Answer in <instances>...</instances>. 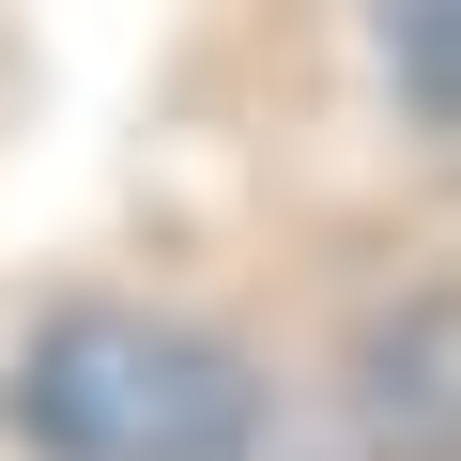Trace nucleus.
Listing matches in <instances>:
<instances>
[{
  "instance_id": "nucleus-1",
  "label": "nucleus",
  "mask_w": 461,
  "mask_h": 461,
  "mask_svg": "<svg viewBox=\"0 0 461 461\" xmlns=\"http://www.w3.org/2000/svg\"><path fill=\"white\" fill-rule=\"evenodd\" d=\"M16 430L47 461H247L262 384L230 339L154 323V308H62L16 354Z\"/></svg>"
},
{
  "instance_id": "nucleus-2",
  "label": "nucleus",
  "mask_w": 461,
  "mask_h": 461,
  "mask_svg": "<svg viewBox=\"0 0 461 461\" xmlns=\"http://www.w3.org/2000/svg\"><path fill=\"white\" fill-rule=\"evenodd\" d=\"M369 384V430L400 446V461H461V293H415L400 323H369V354H354Z\"/></svg>"
},
{
  "instance_id": "nucleus-3",
  "label": "nucleus",
  "mask_w": 461,
  "mask_h": 461,
  "mask_svg": "<svg viewBox=\"0 0 461 461\" xmlns=\"http://www.w3.org/2000/svg\"><path fill=\"white\" fill-rule=\"evenodd\" d=\"M369 16H384V77H400V108L461 139V0H369Z\"/></svg>"
}]
</instances>
